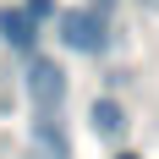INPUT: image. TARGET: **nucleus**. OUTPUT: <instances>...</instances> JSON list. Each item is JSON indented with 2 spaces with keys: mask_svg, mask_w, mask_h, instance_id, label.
<instances>
[{
  "mask_svg": "<svg viewBox=\"0 0 159 159\" xmlns=\"http://www.w3.org/2000/svg\"><path fill=\"white\" fill-rule=\"evenodd\" d=\"M61 39L71 49H82V55H93V49H104V16L88 11V6H77V11L61 16Z\"/></svg>",
  "mask_w": 159,
  "mask_h": 159,
  "instance_id": "1",
  "label": "nucleus"
},
{
  "mask_svg": "<svg viewBox=\"0 0 159 159\" xmlns=\"http://www.w3.org/2000/svg\"><path fill=\"white\" fill-rule=\"evenodd\" d=\"M28 88H33V99H39V110L61 104V71H55L49 61H33V71H28Z\"/></svg>",
  "mask_w": 159,
  "mask_h": 159,
  "instance_id": "2",
  "label": "nucleus"
},
{
  "mask_svg": "<svg viewBox=\"0 0 159 159\" xmlns=\"http://www.w3.org/2000/svg\"><path fill=\"white\" fill-rule=\"evenodd\" d=\"M0 33H6V44L28 49V44H33V16H28V11H0Z\"/></svg>",
  "mask_w": 159,
  "mask_h": 159,
  "instance_id": "3",
  "label": "nucleus"
},
{
  "mask_svg": "<svg viewBox=\"0 0 159 159\" xmlns=\"http://www.w3.org/2000/svg\"><path fill=\"white\" fill-rule=\"evenodd\" d=\"M93 126L104 132V137H115V132L126 126V115H121V104H115V99H99V104H93Z\"/></svg>",
  "mask_w": 159,
  "mask_h": 159,
  "instance_id": "4",
  "label": "nucleus"
},
{
  "mask_svg": "<svg viewBox=\"0 0 159 159\" xmlns=\"http://www.w3.org/2000/svg\"><path fill=\"white\" fill-rule=\"evenodd\" d=\"M121 159H137V154H121Z\"/></svg>",
  "mask_w": 159,
  "mask_h": 159,
  "instance_id": "5",
  "label": "nucleus"
},
{
  "mask_svg": "<svg viewBox=\"0 0 159 159\" xmlns=\"http://www.w3.org/2000/svg\"><path fill=\"white\" fill-rule=\"evenodd\" d=\"M154 6H159V0H154Z\"/></svg>",
  "mask_w": 159,
  "mask_h": 159,
  "instance_id": "6",
  "label": "nucleus"
}]
</instances>
